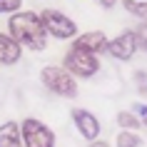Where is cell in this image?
<instances>
[{
  "mask_svg": "<svg viewBox=\"0 0 147 147\" xmlns=\"http://www.w3.org/2000/svg\"><path fill=\"white\" fill-rule=\"evenodd\" d=\"M40 80H42V85H45L53 95H57V97L70 100V97L78 95V80L72 78L62 65H45V67L40 70Z\"/></svg>",
  "mask_w": 147,
  "mask_h": 147,
  "instance_id": "cell-3",
  "label": "cell"
},
{
  "mask_svg": "<svg viewBox=\"0 0 147 147\" xmlns=\"http://www.w3.org/2000/svg\"><path fill=\"white\" fill-rule=\"evenodd\" d=\"M38 15H40V23L45 28L47 38H55V40H75L78 38V23L70 15H65L62 10L45 8Z\"/></svg>",
  "mask_w": 147,
  "mask_h": 147,
  "instance_id": "cell-4",
  "label": "cell"
},
{
  "mask_svg": "<svg viewBox=\"0 0 147 147\" xmlns=\"http://www.w3.org/2000/svg\"><path fill=\"white\" fill-rule=\"evenodd\" d=\"M87 147H110V145L105 142V140H100V137H97V140H92V142H87Z\"/></svg>",
  "mask_w": 147,
  "mask_h": 147,
  "instance_id": "cell-18",
  "label": "cell"
},
{
  "mask_svg": "<svg viewBox=\"0 0 147 147\" xmlns=\"http://www.w3.org/2000/svg\"><path fill=\"white\" fill-rule=\"evenodd\" d=\"M0 147H23V137H20V125L8 120L0 125Z\"/></svg>",
  "mask_w": 147,
  "mask_h": 147,
  "instance_id": "cell-10",
  "label": "cell"
},
{
  "mask_svg": "<svg viewBox=\"0 0 147 147\" xmlns=\"http://www.w3.org/2000/svg\"><path fill=\"white\" fill-rule=\"evenodd\" d=\"M132 80H135V87H137V92L147 97V70H135Z\"/></svg>",
  "mask_w": 147,
  "mask_h": 147,
  "instance_id": "cell-14",
  "label": "cell"
},
{
  "mask_svg": "<svg viewBox=\"0 0 147 147\" xmlns=\"http://www.w3.org/2000/svg\"><path fill=\"white\" fill-rule=\"evenodd\" d=\"M62 67L75 80H90L100 70V57L95 53H87V50H80V47L70 45V50L62 57Z\"/></svg>",
  "mask_w": 147,
  "mask_h": 147,
  "instance_id": "cell-2",
  "label": "cell"
},
{
  "mask_svg": "<svg viewBox=\"0 0 147 147\" xmlns=\"http://www.w3.org/2000/svg\"><path fill=\"white\" fill-rule=\"evenodd\" d=\"M8 35L20 47L40 53L47 47V32L40 23V15L32 10H18L8 18Z\"/></svg>",
  "mask_w": 147,
  "mask_h": 147,
  "instance_id": "cell-1",
  "label": "cell"
},
{
  "mask_svg": "<svg viewBox=\"0 0 147 147\" xmlns=\"http://www.w3.org/2000/svg\"><path fill=\"white\" fill-rule=\"evenodd\" d=\"M132 115L140 120V125H145V127H147V102H135Z\"/></svg>",
  "mask_w": 147,
  "mask_h": 147,
  "instance_id": "cell-16",
  "label": "cell"
},
{
  "mask_svg": "<svg viewBox=\"0 0 147 147\" xmlns=\"http://www.w3.org/2000/svg\"><path fill=\"white\" fill-rule=\"evenodd\" d=\"M72 47H80V50L100 55L107 47V35L102 30H87V32H82V35H78V38L72 40Z\"/></svg>",
  "mask_w": 147,
  "mask_h": 147,
  "instance_id": "cell-8",
  "label": "cell"
},
{
  "mask_svg": "<svg viewBox=\"0 0 147 147\" xmlns=\"http://www.w3.org/2000/svg\"><path fill=\"white\" fill-rule=\"evenodd\" d=\"M137 38H135V30H122L120 35H115V40H107V47L105 53L117 62H130L137 53Z\"/></svg>",
  "mask_w": 147,
  "mask_h": 147,
  "instance_id": "cell-6",
  "label": "cell"
},
{
  "mask_svg": "<svg viewBox=\"0 0 147 147\" xmlns=\"http://www.w3.org/2000/svg\"><path fill=\"white\" fill-rule=\"evenodd\" d=\"M117 125H120V130H132V132H137L142 125H140V120L135 115H132V110H122V112H117Z\"/></svg>",
  "mask_w": 147,
  "mask_h": 147,
  "instance_id": "cell-13",
  "label": "cell"
},
{
  "mask_svg": "<svg viewBox=\"0 0 147 147\" xmlns=\"http://www.w3.org/2000/svg\"><path fill=\"white\" fill-rule=\"evenodd\" d=\"M23 57V47L10 38L8 32H0V65L3 67H13Z\"/></svg>",
  "mask_w": 147,
  "mask_h": 147,
  "instance_id": "cell-9",
  "label": "cell"
},
{
  "mask_svg": "<svg viewBox=\"0 0 147 147\" xmlns=\"http://www.w3.org/2000/svg\"><path fill=\"white\" fill-rule=\"evenodd\" d=\"M122 8L130 15H135L142 23H147V0H122Z\"/></svg>",
  "mask_w": 147,
  "mask_h": 147,
  "instance_id": "cell-12",
  "label": "cell"
},
{
  "mask_svg": "<svg viewBox=\"0 0 147 147\" xmlns=\"http://www.w3.org/2000/svg\"><path fill=\"white\" fill-rule=\"evenodd\" d=\"M115 147H142V135L132 130H120L115 137Z\"/></svg>",
  "mask_w": 147,
  "mask_h": 147,
  "instance_id": "cell-11",
  "label": "cell"
},
{
  "mask_svg": "<svg viewBox=\"0 0 147 147\" xmlns=\"http://www.w3.org/2000/svg\"><path fill=\"white\" fill-rule=\"evenodd\" d=\"M23 8V0H0V15H10Z\"/></svg>",
  "mask_w": 147,
  "mask_h": 147,
  "instance_id": "cell-15",
  "label": "cell"
},
{
  "mask_svg": "<svg viewBox=\"0 0 147 147\" xmlns=\"http://www.w3.org/2000/svg\"><path fill=\"white\" fill-rule=\"evenodd\" d=\"M23 147H55V132L38 117H25L20 122Z\"/></svg>",
  "mask_w": 147,
  "mask_h": 147,
  "instance_id": "cell-5",
  "label": "cell"
},
{
  "mask_svg": "<svg viewBox=\"0 0 147 147\" xmlns=\"http://www.w3.org/2000/svg\"><path fill=\"white\" fill-rule=\"evenodd\" d=\"M70 117H72V122H75V127H78V132L87 140V142H92V140L100 137V132H102L100 120H97V117H95L90 110H85V107H75L72 112H70Z\"/></svg>",
  "mask_w": 147,
  "mask_h": 147,
  "instance_id": "cell-7",
  "label": "cell"
},
{
  "mask_svg": "<svg viewBox=\"0 0 147 147\" xmlns=\"http://www.w3.org/2000/svg\"><path fill=\"white\" fill-rule=\"evenodd\" d=\"M97 3H100L102 8H112V5H115V0H97Z\"/></svg>",
  "mask_w": 147,
  "mask_h": 147,
  "instance_id": "cell-19",
  "label": "cell"
},
{
  "mask_svg": "<svg viewBox=\"0 0 147 147\" xmlns=\"http://www.w3.org/2000/svg\"><path fill=\"white\" fill-rule=\"evenodd\" d=\"M135 38H137V47L147 53V23H142L137 30H135Z\"/></svg>",
  "mask_w": 147,
  "mask_h": 147,
  "instance_id": "cell-17",
  "label": "cell"
}]
</instances>
